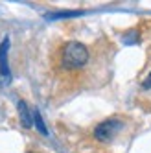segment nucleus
I'll return each instance as SVG.
<instances>
[{
    "label": "nucleus",
    "mask_w": 151,
    "mask_h": 153,
    "mask_svg": "<svg viewBox=\"0 0 151 153\" xmlns=\"http://www.w3.org/2000/svg\"><path fill=\"white\" fill-rule=\"evenodd\" d=\"M61 61L67 68H81L87 65L89 61V50L85 48L81 42L70 41L64 45L63 53H61Z\"/></svg>",
    "instance_id": "nucleus-1"
},
{
    "label": "nucleus",
    "mask_w": 151,
    "mask_h": 153,
    "mask_svg": "<svg viewBox=\"0 0 151 153\" xmlns=\"http://www.w3.org/2000/svg\"><path fill=\"white\" fill-rule=\"evenodd\" d=\"M122 129V122L116 118H111V120H105V122H101L100 126H96L94 129V137L101 140V142H109L113 140V137L118 135V131Z\"/></svg>",
    "instance_id": "nucleus-2"
},
{
    "label": "nucleus",
    "mask_w": 151,
    "mask_h": 153,
    "mask_svg": "<svg viewBox=\"0 0 151 153\" xmlns=\"http://www.w3.org/2000/svg\"><path fill=\"white\" fill-rule=\"evenodd\" d=\"M7 48H9V39L6 37L0 45V74L4 78H9V67H7Z\"/></svg>",
    "instance_id": "nucleus-3"
},
{
    "label": "nucleus",
    "mask_w": 151,
    "mask_h": 153,
    "mask_svg": "<svg viewBox=\"0 0 151 153\" xmlns=\"http://www.w3.org/2000/svg\"><path fill=\"white\" fill-rule=\"evenodd\" d=\"M17 107H19V116H20V124H22L26 129L28 127H31V124H33V114L30 113V109H28V105H26V102H22L20 100L19 103H17Z\"/></svg>",
    "instance_id": "nucleus-4"
},
{
    "label": "nucleus",
    "mask_w": 151,
    "mask_h": 153,
    "mask_svg": "<svg viewBox=\"0 0 151 153\" xmlns=\"http://www.w3.org/2000/svg\"><path fill=\"white\" fill-rule=\"evenodd\" d=\"M33 122H35L37 129L41 131L42 135H48V129H46L44 122H42V116H41V113H39V111H33Z\"/></svg>",
    "instance_id": "nucleus-5"
},
{
    "label": "nucleus",
    "mask_w": 151,
    "mask_h": 153,
    "mask_svg": "<svg viewBox=\"0 0 151 153\" xmlns=\"http://www.w3.org/2000/svg\"><path fill=\"white\" fill-rule=\"evenodd\" d=\"M81 15V11H59V13H52L48 15L50 20H57V19H64V17H78Z\"/></svg>",
    "instance_id": "nucleus-6"
},
{
    "label": "nucleus",
    "mask_w": 151,
    "mask_h": 153,
    "mask_svg": "<svg viewBox=\"0 0 151 153\" xmlns=\"http://www.w3.org/2000/svg\"><path fill=\"white\" fill-rule=\"evenodd\" d=\"M144 87H146V89H151V74L147 76V79L144 81Z\"/></svg>",
    "instance_id": "nucleus-7"
}]
</instances>
